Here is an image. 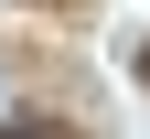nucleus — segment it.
<instances>
[{"mask_svg":"<svg viewBox=\"0 0 150 139\" xmlns=\"http://www.w3.org/2000/svg\"><path fill=\"white\" fill-rule=\"evenodd\" d=\"M0 139H86L75 118H43V107H22V118H0Z\"/></svg>","mask_w":150,"mask_h":139,"instance_id":"1","label":"nucleus"},{"mask_svg":"<svg viewBox=\"0 0 150 139\" xmlns=\"http://www.w3.org/2000/svg\"><path fill=\"white\" fill-rule=\"evenodd\" d=\"M129 64H139V75H150V32H139V43H129Z\"/></svg>","mask_w":150,"mask_h":139,"instance_id":"2","label":"nucleus"}]
</instances>
